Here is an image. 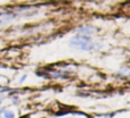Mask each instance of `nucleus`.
Here are the masks:
<instances>
[{"mask_svg":"<svg viewBox=\"0 0 130 118\" xmlns=\"http://www.w3.org/2000/svg\"><path fill=\"white\" fill-rule=\"evenodd\" d=\"M2 100H4V97H2V96H0V103L2 102Z\"/></svg>","mask_w":130,"mask_h":118,"instance_id":"nucleus-6","label":"nucleus"},{"mask_svg":"<svg viewBox=\"0 0 130 118\" xmlns=\"http://www.w3.org/2000/svg\"><path fill=\"white\" fill-rule=\"evenodd\" d=\"M129 74V68L128 67H126V68H122L121 72L119 73V75H128Z\"/></svg>","mask_w":130,"mask_h":118,"instance_id":"nucleus-4","label":"nucleus"},{"mask_svg":"<svg viewBox=\"0 0 130 118\" xmlns=\"http://www.w3.org/2000/svg\"><path fill=\"white\" fill-rule=\"evenodd\" d=\"M0 118H1V117H0Z\"/></svg>","mask_w":130,"mask_h":118,"instance_id":"nucleus-8","label":"nucleus"},{"mask_svg":"<svg viewBox=\"0 0 130 118\" xmlns=\"http://www.w3.org/2000/svg\"><path fill=\"white\" fill-rule=\"evenodd\" d=\"M69 45L74 49H79L82 51H92V50H98L103 45L98 42H94L90 39V36L82 35V34H76L72 36L69 41Z\"/></svg>","mask_w":130,"mask_h":118,"instance_id":"nucleus-1","label":"nucleus"},{"mask_svg":"<svg viewBox=\"0 0 130 118\" xmlns=\"http://www.w3.org/2000/svg\"><path fill=\"white\" fill-rule=\"evenodd\" d=\"M25 78H26V74H24V75H23L22 77L20 78V81H18V82H20V83H23V82H24V80H25Z\"/></svg>","mask_w":130,"mask_h":118,"instance_id":"nucleus-5","label":"nucleus"},{"mask_svg":"<svg viewBox=\"0 0 130 118\" xmlns=\"http://www.w3.org/2000/svg\"><path fill=\"white\" fill-rule=\"evenodd\" d=\"M4 117L5 118H15V114L9 110H5L4 111Z\"/></svg>","mask_w":130,"mask_h":118,"instance_id":"nucleus-3","label":"nucleus"},{"mask_svg":"<svg viewBox=\"0 0 130 118\" xmlns=\"http://www.w3.org/2000/svg\"><path fill=\"white\" fill-rule=\"evenodd\" d=\"M4 111H5V109H4V108H1V109H0V115H1Z\"/></svg>","mask_w":130,"mask_h":118,"instance_id":"nucleus-7","label":"nucleus"},{"mask_svg":"<svg viewBox=\"0 0 130 118\" xmlns=\"http://www.w3.org/2000/svg\"><path fill=\"white\" fill-rule=\"evenodd\" d=\"M76 32H78V34L90 36L92 34H95L96 32H98V29L95 26H91V25H81L76 29Z\"/></svg>","mask_w":130,"mask_h":118,"instance_id":"nucleus-2","label":"nucleus"}]
</instances>
